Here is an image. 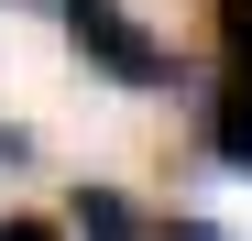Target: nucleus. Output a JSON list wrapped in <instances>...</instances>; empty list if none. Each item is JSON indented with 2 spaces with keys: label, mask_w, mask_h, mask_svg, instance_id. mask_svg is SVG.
I'll list each match as a JSON object with an SVG mask.
<instances>
[{
  "label": "nucleus",
  "mask_w": 252,
  "mask_h": 241,
  "mask_svg": "<svg viewBox=\"0 0 252 241\" xmlns=\"http://www.w3.org/2000/svg\"><path fill=\"white\" fill-rule=\"evenodd\" d=\"M208 110H197V153L220 176H252V0H208Z\"/></svg>",
  "instance_id": "nucleus-1"
},
{
  "label": "nucleus",
  "mask_w": 252,
  "mask_h": 241,
  "mask_svg": "<svg viewBox=\"0 0 252 241\" xmlns=\"http://www.w3.org/2000/svg\"><path fill=\"white\" fill-rule=\"evenodd\" d=\"M55 22H66V44L88 55L110 88H132V99H154V88H176V77H187L176 44H164L154 22H132L121 0H55Z\"/></svg>",
  "instance_id": "nucleus-2"
},
{
  "label": "nucleus",
  "mask_w": 252,
  "mask_h": 241,
  "mask_svg": "<svg viewBox=\"0 0 252 241\" xmlns=\"http://www.w3.org/2000/svg\"><path fill=\"white\" fill-rule=\"evenodd\" d=\"M66 230H77V241H154V219H143V209H132L121 186H77Z\"/></svg>",
  "instance_id": "nucleus-3"
},
{
  "label": "nucleus",
  "mask_w": 252,
  "mask_h": 241,
  "mask_svg": "<svg viewBox=\"0 0 252 241\" xmlns=\"http://www.w3.org/2000/svg\"><path fill=\"white\" fill-rule=\"evenodd\" d=\"M0 241H66L55 219H33V209H11V219H0Z\"/></svg>",
  "instance_id": "nucleus-4"
},
{
  "label": "nucleus",
  "mask_w": 252,
  "mask_h": 241,
  "mask_svg": "<svg viewBox=\"0 0 252 241\" xmlns=\"http://www.w3.org/2000/svg\"><path fill=\"white\" fill-rule=\"evenodd\" d=\"M154 241H230L220 219H154Z\"/></svg>",
  "instance_id": "nucleus-5"
},
{
  "label": "nucleus",
  "mask_w": 252,
  "mask_h": 241,
  "mask_svg": "<svg viewBox=\"0 0 252 241\" xmlns=\"http://www.w3.org/2000/svg\"><path fill=\"white\" fill-rule=\"evenodd\" d=\"M22 153H33V143H22V132H11V120H0V165H22Z\"/></svg>",
  "instance_id": "nucleus-6"
}]
</instances>
